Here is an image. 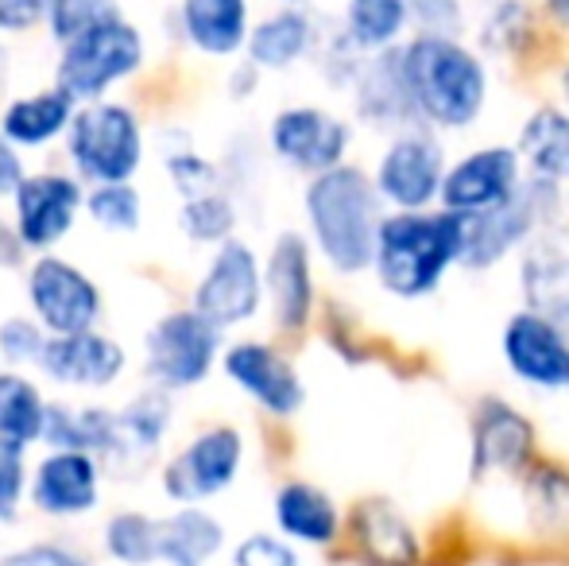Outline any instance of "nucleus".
Instances as JSON below:
<instances>
[{
  "instance_id": "obj_1",
  "label": "nucleus",
  "mask_w": 569,
  "mask_h": 566,
  "mask_svg": "<svg viewBox=\"0 0 569 566\" xmlns=\"http://www.w3.org/2000/svg\"><path fill=\"white\" fill-rule=\"evenodd\" d=\"M407 98L415 117L430 129L457 132L469 129L488 101V70L480 54H472L453 36H415L399 47Z\"/></svg>"
},
{
  "instance_id": "obj_2",
  "label": "nucleus",
  "mask_w": 569,
  "mask_h": 566,
  "mask_svg": "<svg viewBox=\"0 0 569 566\" xmlns=\"http://www.w3.org/2000/svg\"><path fill=\"white\" fill-rule=\"evenodd\" d=\"M380 190L360 167H333L307 182V226L326 265L341 276H357L372 268L380 226L388 214H380Z\"/></svg>"
},
{
  "instance_id": "obj_3",
  "label": "nucleus",
  "mask_w": 569,
  "mask_h": 566,
  "mask_svg": "<svg viewBox=\"0 0 569 566\" xmlns=\"http://www.w3.org/2000/svg\"><path fill=\"white\" fill-rule=\"evenodd\" d=\"M465 257V214L396 210L383 218L372 272L396 299H422L438 291Z\"/></svg>"
},
{
  "instance_id": "obj_4",
  "label": "nucleus",
  "mask_w": 569,
  "mask_h": 566,
  "mask_svg": "<svg viewBox=\"0 0 569 566\" xmlns=\"http://www.w3.org/2000/svg\"><path fill=\"white\" fill-rule=\"evenodd\" d=\"M143 67V36L128 16H106L82 36L62 43L59 54V86L78 101H106V93L117 82L132 78Z\"/></svg>"
},
{
  "instance_id": "obj_5",
  "label": "nucleus",
  "mask_w": 569,
  "mask_h": 566,
  "mask_svg": "<svg viewBox=\"0 0 569 566\" xmlns=\"http://www.w3.org/2000/svg\"><path fill=\"white\" fill-rule=\"evenodd\" d=\"M67 156L74 175L93 187L128 182L143 163V125L120 101H90L78 109L67 132Z\"/></svg>"
},
{
  "instance_id": "obj_6",
  "label": "nucleus",
  "mask_w": 569,
  "mask_h": 566,
  "mask_svg": "<svg viewBox=\"0 0 569 566\" xmlns=\"http://www.w3.org/2000/svg\"><path fill=\"white\" fill-rule=\"evenodd\" d=\"M558 210V182L531 179L516 190L503 206L485 214H465V257L461 268L485 272L500 265L511 249L531 241L539 229L550 226V214Z\"/></svg>"
},
{
  "instance_id": "obj_7",
  "label": "nucleus",
  "mask_w": 569,
  "mask_h": 566,
  "mask_svg": "<svg viewBox=\"0 0 569 566\" xmlns=\"http://www.w3.org/2000/svg\"><path fill=\"white\" fill-rule=\"evenodd\" d=\"M221 354V330L194 307L163 315L143 334V373L163 393H182L210 377Z\"/></svg>"
},
{
  "instance_id": "obj_8",
  "label": "nucleus",
  "mask_w": 569,
  "mask_h": 566,
  "mask_svg": "<svg viewBox=\"0 0 569 566\" xmlns=\"http://www.w3.org/2000/svg\"><path fill=\"white\" fill-rule=\"evenodd\" d=\"M446 171V148L435 132L403 129L380 156L372 182L396 210H427L430 202H442Z\"/></svg>"
},
{
  "instance_id": "obj_9",
  "label": "nucleus",
  "mask_w": 569,
  "mask_h": 566,
  "mask_svg": "<svg viewBox=\"0 0 569 566\" xmlns=\"http://www.w3.org/2000/svg\"><path fill=\"white\" fill-rule=\"evenodd\" d=\"M263 268L256 260V252L244 241H226L218 245L213 260L206 265L202 280L194 287V310L202 318H210L218 330L226 326H240L248 318H256L263 302Z\"/></svg>"
},
{
  "instance_id": "obj_10",
  "label": "nucleus",
  "mask_w": 569,
  "mask_h": 566,
  "mask_svg": "<svg viewBox=\"0 0 569 566\" xmlns=\"http://www.w3.org/2000/svg\"><path fill=\"white\" fill-rule=\"evenodd\" d=\"M31 315L43 322L47 334H86L101 318V291L82 268L62 257H39L28 272Z\"/></svg>"
},
{
  "instance_id": "obj_11",
  "label": "nucleus",
  "mask_w": 569,
  "mask_h": 566,
  "mask_svg": "<svg viewBox=\"0 0 569 566\" xmlns=\"http://www.w3.org/2000/svg\"><path fill=\"white\" fill-rule=\"evenodd\" d=\"M244 461V438L237 427H210L190 438L163 469V493L179 505H198L226 493Z\"/></svg>"
},
{
  "instance_id": "obj_12",
  "label": "nucleus",
  "mask_w": 569,
  "mask_h": 566,
  "mask_svg": "<svg viewBox=\"0 0 569 566\" xmlns=\"http://www.w3.org/2000/svg\"><path fill=\"white\" fill-rule=\"evenodd\" d=\"M86 206L82 179L62 171H39L20 182L12 195V229L23 249L47 252L74 229L78 210Z\"/></svg>"
},
{
  "instance_id": "obj_13",
  "label": "nucleus",
  "mask_w": 569,
  "mask_h": 566,
  "mask_svg": "<svg viewBox=\"0 0 569 566\" xmlns=\"http://www.w3.org/2000/svg\"><path fill=\"white\" fill-rule=\"evenodd\" d=\"M352 129L341 117L326 113L318 106H291L271 117L268 143L276 159L307 175H326L345 163Z\"/></svg>"
},
{
  "instance_id": "obj_14",
  "label": "nucleus",
  "mask_w": 569,
  "mask_h": 566,
  "mask_svg": "<svg viewBox=\"0 0 569 566\" xmlns=\"http://www.w3.org/2000/svg\"><path fill=\"white\" fill-rule=\"evenodd\" d=\"M523 187V156L508 143H488L469 156H461L446 171L442 182V210L457 214H485L516 198Z\"/></svg>"
},
{
  "instance_id": "obj_15",
  "label": "nucleus",
  "mask_w": 569,
  "mask_h": 566,
  "mask_svg": "<svg viewBox=\"0 0 569 566\" xmlns=\"http://www.w3.org/2000/svg\"><path fill=\"white\" fill-rule=\"evenodd\" d=\"M503 361L511 377H519L531 388H562L569 377V338L566 326L539 310L523 307L503 326Z\"/></svg>"
},
{
  "instance_id": "obj_16",
  "label": "nucleus",
  "mask_w": 569,
  "mask_h": 566,
  "mask_svg": "<svg viewBox=\"0 0 569 566\" xmlns=\"http://www.w3.org/2000/svg\"><path fill=\"white\" fill-rule=\"evenodd\" d=\"M535 466V427L503 400H485L472 416V477H519Z\"/></svg>"
},
{
  "instance_id": "obj_17",
  "label": "nucleus",
  "mask_w": 569,
  "mask_h": 566,
  "mask_svg": "<svg viewBox=\"0 0 569 566\" xmlns=\"http://www.w3.org/2000/svg\"><path fill=\"white\" fill-rule=\"evenodd\" d=\"M226 377L271 416H295L307 404V385L279 349L263 341H237L226 349Z\"/></svg>"
},
{
  "instance_id": "obj_18",
  "label": "nucleus",
  "mask_w": 569,
  "mask_h": 566,
  "mask_svg": "<svg viewBox=\"0 0 569 566\" xmlns=\"http://www.w3.org/2000/svg\"><path fill=\"white\" fill-rule=\"evenodd\" d=\"M128 354L117 338L98 330L86 334H62L47 341V354L39 369L67 388H109L113 380L124 377Z\"/></svg>"
},
{
  "instance_id": "obj_19",
  "label": "nucleus",
  "mask_w": 569,
  "mask_h": 566,
  "mask_svg": "<svg viewBox=\"0 0 569 566\" xmlns=\"http://www.w3.org/2000/svg\"><path fill=\"white\" fill-rule=\"evenodd\" d=\"M352 552L365 566H419L422 539L391 500L368 497L349 516Z\"/></svg>"
},
{
  "instance_id": "obj_20",
  "label": "nucleus",
  "mask_w": 569,
  "mask_h": 566,
  "mask_svg": "<svg viewBox=\"0 0 569 566\" xmlns=\"http://www.w3.org/2000/svg\"><path fill=\"white\" fill-rule=\"evenodd\" d=\"M519 287L527 307L569 326V229L547 226L523 245Z\"/></svg>"
},
{
  "instance_id": "obj_21",
  "label": "nucleus",
  "mask_w": 569,
  "mask_h": 566,
  "mask_svg": "<svg viewBox=\"0 0 569 566\" xmlns=\"http://www.w3.org/2000/svg\"><path fill=\"white\" fill-rule=\"evenodd\" d=\"M263 287L271 295V310L283 330H302L315 315V268L310 245L302 234H279L263 265Z\"/></svg>"
},
{
  "instance_id": "obj_22",
  "label": "nucleus",
  "mask_w": 569,
  "mask_h": 566,
  "mask_svg": "<svg viewBox=\"0 0 569 566\" xmlns=\"http://www.w3.org/2000/svg\"><path fill=\"white\" fill-rule=\"evenodd\" d=\"M101 497V466L93 454L51 450L31 477V500L47 516H82Z\"/></svg>"
},
{
  "instance_id": "obj_23",
  "label": "nucleus",
  "mask_w": 569,
  "mask_h": 566,
  "mask_svg": "<svg viewBox=\"0 0 569 566\" xmlns=\"http://www.w3.org/2000/svg\"><path fill=\"white\" fill-rule=\"evenodd\" d=\"M352 98H357V113L360 121L376 125V129H411L415 106L407 98L403 86V70H399V47L396 51H383L365 59L357 82H352Z\"/></svg>"
},
{
  "instance_id": "obj_24",
  "label": "nucleus",
  "mask_w": 569,
  "mask_h": 566,
  "mask_svg": "<svg viewBox=\"0 0 569 566\" xmlns=\"http://www.w3.org/2000/svg\"><path fill=\"white\" fill-rule=\"evenodd\" d=\"M179 23L190 47L210 59H229L248 47L252 23H248V0H182Z\"/></svg>"
},
{
  "instance_id": "obj_25",
  "label": "nucleus",
  "mask_w": 569,
  "mask_h": 566,
  "mask_svg": "<svg viewBox=\"0 0 569 566\" xmlns=\"http://www.w3.org/2000/svg\"><path fill=\"white\" fill-rule=\"evenodd\" d=\"M78 109L82 106H78L62 86H51V90L8 101V109L0 113V132H4L16 148H43V143L67 137Z\"/></svg>"
},
{
  "instance_id": "obj_26",
  "label": "nucleus",
  "mask_w": 569,
  "mask_h": 566,
  "mask_svg": "<svg viewBox=\"0 0 569 566\" xmlns=\"http://www.w3.org/2000/svg\"><path fill=\"white\" fill-rule=\"evenodd\" d=\"M318 43V23L307 8H279L263 16L248 36V62L256 70H287L302 62Z\"/></svg>"
},
{
  "instance_id": "obj_27",
  "label": "nucleus",
  "mask_w": 569,
  "mask_h": 566,
  "mask_svg": "<svg viewBox=\"0 0 569 566\" xmlns=\"http://www.w3.org/2000/svg\"><path fill=\"white\" fill-rule=\"evenodd\" d=\"M276 524L287 539L307 547H330L341 536V513L326 489L310 481H287L276 493Z\"/></svg>"
},
{
  "instance_id": "obj_28",
  "label": "nucleus",
  "mask_w": 569,
  "mask_h": 566,
  "mask_svg": "<svg viewBox=\"0 0 569 566\" xmlns=\"http://www.w3.org/2000/svg\"><path fill=\"white\" fill-rule=\"evenodd\" d=\"M226 544V528L202 508H179L159 520V563L167 566H206Z\"/></svg>"
},
{
  "instance_id": "obj_29",
  "label": "nucleus",
  "mask_w": 569,
  "mask_h": 566,
  "mask_svg": "<svg viewBox=\"0 0 569 566\" xmlns=\"http://www.w3.org/2000/svg\"><path fill=\"white\" fill-rule=\"evenodd\" d=\"M167 427H171V400L163 388L136 396L132 404L117 411V454L109 461L128 466V461H148L159 450Z\"/></svg>"
},
{
  "instance_id": "obj_30",
  "label": "nucleus",
  "mask_w": 569,
  "mask_h": 566,
  "mask_svg": "<svg viewBox=\"0 0 569 566\" xmlns=\"http://www.w3.org/2000/svg\"><path fill=\"white\" fill-rule=\"evenodd\" d=\"M519 156L535 179L562 182L569 179V113L566 109H535L519 132Z\"/></svg>"
},
{
  "instance_id": "obj_31",
  "label": "nucleus",
  "mask_w": 569,
  "mask_h": 566,
  "mask_svg": "<svg viewBox=\"0 0 569 566\" xmlns=\"http://www.w3.org/2000/svg\"><path fill=\"white\" fill-rule=\"evenodd\" d=\"M407 23H411L407 0H349L341 31L349 36V43L360 54L365 51L383 54V51H396Z\"/></svg>"
},
{
  "instance_id": "obj_32",
  "label": "nucleus",
  "mask_w": 569,
  "mask_h": 566,
  "mask_svg": "<svg viewBox=\"0 0 569 566\" xmlns=\"http://www.w3.org/2000/svg\"><path fill=\"white\" fill-rule=\"evenodd\" d=\"M51 404L23 373H0V438L12 446H31L43 438Z\"/></svg>"
},
{
  "instance_id": "obj_33",
  "label": "nucleus",
  "mask_w": 569,
  "mask_h": 566,
  "mask_svg": "<svg viewBox=\"0 0 569 566\" xmlns=\"http://www.w3.org/2000/svg\"><path fill=\"white\" fill-rule=\"evenodd\" d=\"M523 497L535 528L569 536V469L555 461H535L523 474Z\"/></svg>"
},
{
  "instance_id": "obj_34",
  "label": "nucleus",
  "mask_w": 569,
  "mask_h": 566,
  "mask_svg": "<svg viewBox=\"0 0 569 566\" xmlns=\"http://www.w3.org/2000/svg\"><path fill=\"white\" fill-rule=\"evenodd\" d=\"M179 226L198 245H226L232 241V229H237V206H232L226 190H206V195L182 202Z\"/></svg>"
},
{
  "instance_id": "obj_35",
  "label": "nucleus",
  "mask_w": 569,
  "mask_h": 566,
  "mask_svg": "<svg viewBox=\"0 0 569 566\" xmlns=\"http://www.w3.org/2000/svg\"><path fill=\"white\" fill-rule=\"evenodd\" d=\"M109 555L128 566L159 563V520L140 513H120L106 524Z\"/></svg>"
},
{
  "instance_id": "obj_36",
  "label": "nucleus",
  "mask_w": 569,
  "mask_h": 566,
  "mask_svg": "<svg viewBox=\"0 0 569 566\" xmlns=\"http://www.w3.org/2000/svg\"><path fill=\"white\" fill-rule=\"evenodd\" d=\"M86 214L109 234H132L143 221V198L132 182H101L86 195Z\"/></svg>"
},
{
  "instance_id": "obj_37",
  "label": "nucleus",
  "mask_w": 569,
  "mask_h": 566,
  "mask_svg": "<svg viewBox=\"0 0 569 566\" xmlns=\"http://www.w3.org/2000/svg\"><path fill=\"white\" fill-rule=\"evenodd\" d=\"M488 51L496 54H519L535 39V12L527 0H496L480 28Z\"/></svg>"
},
{
  "instance_id": "obj_38",
  "label": "nucleus",
  "mask_w": 569,
  "mask_h": 566,
  "mask_svg": "<svg viewBox=\"0 0 569 566\" xmlns=\"http://www.w3.org/2000/svg\"><path fill=\"white\" fill-rule=\"evenodd\" d=\"M47 330L39 318L12 315L0 322V357L12 365H39L47 354Z\"/></svg>"
},
{
  "instance_id": "obj_39",
  "label": "nucleus",
  "mask_w": 569,
  "mask_h": 566,
  "mask_svg": "<svg viewBox=\"0 0 569 566\" xmlns=\"http://www.w3.org/2000/svg\"><path fill=\"white\" fill-rule=\"evenodd\" d=\"M113 12H117V0H54L51 16H47V31L59 43H70L74 36H82L86 28H93V23Z\"/></svg>"
},
{
  "instance_id": "obj_40",
  "label": "nucleus",
  "mask_w": 569,
  "mask_h": 566,
  "mask_svg": "<svg viewBox=\"0 0 569 566\" xmlns=\"http://www.w3.org/2000/svg\"><path fill=\"white\" fill-rule=\"evenodd\" d=\"M163 167L171 175L174 190H182V198L206 195V190H218V167L194 148H167Z\"/></svg>"
},
{
  "instance_id": "obj_41",
  "label": "nucleus",
  "mask_w": 569,
  "mask_h": 566,
  "mask_svg": "<svg viewBox=\"0 0 569 566\" xmlns=\"http://www.w3.org/2000/svg\"><path fill=\"white\" fill-rule=\"evenodd\" d=\"M411 23L419 36H453L465 28V8L461 0H407Z\"/></svg>"
},
{
  "instance_id": "obj_42",
  "label": "nucleus",
  "mask_w": 569,
  "mask_h": 566,
  "mask_svg": "<svg viewBox=\"0 0 569 566\" xmlns=\"http://www.w3.org/2000/svg\"><path fill=\"white\" fill-rule=\"evenodd\" d=\"M232 566H299V555H295L291 544L268 536V532H256L232 555Z\"/></svg>"
},
{
  "instance_id": "obj_43",
  "label": "nucleus",
  "mask_w": 569,
  "mask_h": 566,
  "mask_svg": "<svg viewBox=\"0 0 569 566\" xmlns=\"http://www.w3.org/2000/svg\"><path fill=\"white\" fill-rule=\"evenodd\" d=\"M23 497V446L0 438V520L16 513Z\"/></svg>"
},
{
  "instance_id": "obj_44",
  "label": "nucleus",
  "mask_w": 569,
  "mask_h": 566,
  "mask_svg": "<svg viewBox=\"0 0 569 566\" xmlns=\"http://www.w3.org/2000/svg\"><path fill=\"white\" fill-rule=\"evenodd\" d=\"M54 0H0V31L8 36H20V31H31L51 16Z\"/></svg>"
},
{
  "instance_id": "obj_45",
  "label": "nucleus",
  "mask_w": 569,
  "mask_h": 566,
  "mask_svg": "<svg viewBox=\"0 0 569 566\" xmlns=\"http://www.w3.org/2000/svg\"><path fill=\"white\" fill-rule=\"evenodd\" d=\"M0 566H86V563L74 552H67V547L36 544V547H23V552L4 555Z\"/></svg>"
},
{
  "instance_id": "obj_46",
  "label": "nucleus",
  "mask_w": 569,
  "mask_h": 566,
  "mask_svg": "<svg viewBox=\"0 0 569 566\" xmlns=\"http://www.w3.org/2000/svg\"><path fill=\"white\" fill-rule=\"evenodd\" d=\"M23 179H28V175H23L20 148L0 132V198H12Z\"/></svg>"
},
{
  "instance_id": "obj_47",
  "label": "nucleus",
  "mask_w": 569,
  "mask_h": 566,
  "mask_svg": "<svg viewBox=\"0 0 569 566\" xmlns=\"http://www.w3.org/2000/svg\"><path fill=\"white\" fill-rule=\"evenodd\" d=\"M20 257H23L20 237H16V229L0 218V268H16V265H20Z\"/></svg>"
},
{
  "instance_id": "obj_48",
  "label": "nucleus",
  "mask_w": 569,
  "mask_h": 566,
  "mask_svg": "<svg viewBox=\"0 0 569 566\" xmlns=\"http://www.w3.org/2000/svg\"><path fill=\"white\" fill-rule=\"evenodd\" d=\"M547 16L558 28H569V0H547Z\"/></svg>"
},
{
  "instance_id": "obj_49",
  "label": "nucleus",
  "mask_w": 569,
  "mask_h": 566,
  "mask_svg": "<svg viewBox=\"0 0 569 566\" xmlns=\"http://www.w3.org/2000/svg\"><path fill=\"white\" fill-rule=\"evenodd\" d=\"M562 98H566V106H569V67H566V75H562Z\"/></svg>"
},
{
  "instance_id": "obj_50",
  "label": "nucleus",
  "mask_w": 569,
  "mask_h": 566,
  "mask_svg": "<svg viewBox=\"0 0 569 566\" xmlns=\"http://www.w3.org/2000/svg\"><path fill=\"white\" fill-rule=\"evenodd\" d=\"M283 8H302V4H310V0H279Z\"/></svg>"
},
{
  "instance_id": "obj_51",
  "label": "nucleus",
  "mask_w": 569,
  "mask_h": 566,
  "mask_svg": "<svg viewBox=\"0 0 569 566\" xmlns=\"http://www.w3.org/2000/svg\"><path fill=\"white\" fill-rule=\"evenodd\" d=\"M4 67L8 62H4V51H0V82H4Z\"/></svg>"
},
{
  "instance_id": "obj_52",
  "label": "nucleus",
  "mask_w": 569,
  "mask_h": 566,
  "mask_svg": "<svg viewBox=\"0 0 569 566\" xmlns=\"http://www.w3.org/2000/svg\"><path fill=\"white\" fill-rule=\"evenodd\" d=\"M566 388H569V377H566Z\"/></svg>"
},
{
  "instance_id": "obj_53",
  "label": "nucleus",
  "mask_w": 569,
  "mask_h": 566,
  "mask_svg": "<svg viewBox=\"0 0 569 566\" xmlns=\"http://www.w3.org/2000/svg\"><path fill=\"white\" fill-rule=\"evenodd\" d=\"M0 361H4V357H0Z\"/></svg>"
}]
</instances>
